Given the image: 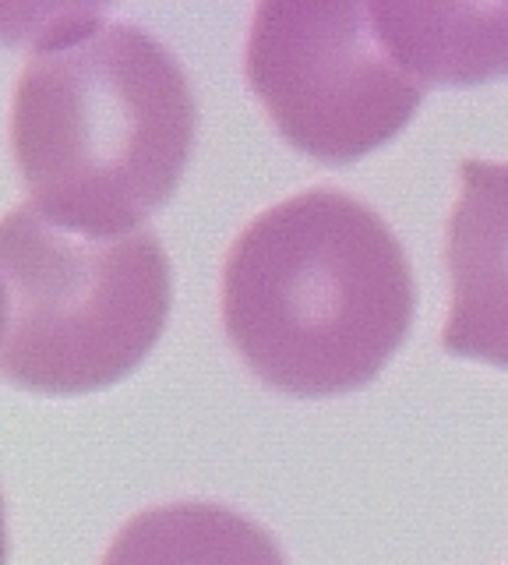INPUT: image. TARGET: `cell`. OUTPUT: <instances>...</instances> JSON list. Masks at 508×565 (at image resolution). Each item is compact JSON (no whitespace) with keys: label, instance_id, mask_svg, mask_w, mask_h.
<instances>
[{"label":"cell","instance_id":"6da1fadb","mask_svg":"<svg viewBox=\"0 0 508 565\" xmlns=\"http://www.w3.org/2000/svg\"><path fill=\"white\" fill-rule=\"evenodd\" d=\"M198 103L149 29L54 11L11 96V152L29 209L78 237L145 230L177 191Z\"/></svg>","mask_w":508,"mask_h":565},{"label":"cell","instance_id":"3957f363","mask_svg":"<svg viewBox=\"0 0 508 565\" xmlns=\"http://www.w3.org/2000/svg\"><path fill=\"white\" fill-rule=\"evenodd\" d=\"M4 379L46 396L114 385L149 358L173 305V273L152 230L78 237L14 205L0 226Z\"/></svg>","mask_w":508,"mask_h":565},{"label":"cell","instance_id":"52a82bcc","mask_svg":"<svg viewBox=\"0 0 508 565\" xmlns=\"http://www.w3.org/2000/svg\"><path fill=\"white\" fill-rule=\"evenodd\" d=\"M99 565H290L266 526L219 502H170L134 512Z\"/></svg>","mask_w":508,"mask_h":565},{"label":"cell","instance_id":"7a4b0ae2","mask_svg":"<svg viewBox=\"0 0 508 565\" xmlns=\"http://www.w3.org/2000/svg\"><path fill=\"white\" fill-rule=\"evenodd\" d=\"M219 311L261 382L322 399L367 385L402 347L417 282L392 226L349 191L318 184L234 237Z\"/></svg>","mask_w":508,"mask_h":565},{"label":"cell","instance_id":"5b68a950","mask_svg":"<svg viewBox=\"0 0 508 565\" xmlns=\"http://www.w3.org/2000/svg\"><path fill=\"white\" fill-rule=\"evenodd\" d=\"M452 279L442 350L508 367V163L463 159L445 223Z\"/></svg>","mask_w":508,"mask_h":565},{"label":"cell","instance_id":"277c9868","mask_svg":"<svg viewBox=\"0 0 508 565\" xmlns=\"http://www.w3.org/2000/svg\"><path fill=\"white\" fill-rule=\"evenodd\" d=\"M244 75L293 149L349 163L396 138L417 114L424 85L378 43L367 4L255 8Z\"/></svg>","mask_w":508,"mask_h":565},{"label":"cell","instance_id":"8992f818","mask_svg":"<svg viewBox=\"0 0 508 565\" xmlns=\"http://www.w3.org/2000/svg\"><path fill=\"white\" fill-rule=\"evenodd\" d=\"M378 43L420 85L508 75V4H367Z\"/></svg>","mask_w":508,"mask_h":565}]
</instances>
